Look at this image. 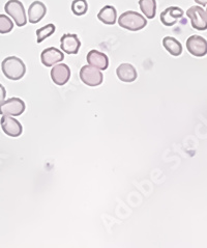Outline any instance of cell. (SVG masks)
Returning <instances> with one entry per match:
<instances>
[{
	"label": "cell",
	"instance_id": "7402d4cb",
	"mask_svg": "<svg viewBox=\"0 0 207 248\" xmlns=\"http://www.w3.org/2000/svg\"><path fill=\"white\" fill-rule=\"evenodd\" d=\"M5 97H6L5 87L2 84H0V104H1L2 102L5 100Z\"/></svg>",
	"mask_w": 207,
	"mask_h": 248
},
{
	"label": "cell",
	"instance_id": "277c9868",
	"mask_svg": "<svg viewBox=\"0 0 207 248\" xmlns=\"http://www.w3.org/2000/svg\"><path fill=\"white\" fill-rule=\"evenodd\" d=\"M25 103L19 98H11L0 104V114L9 116H19L25 111Z\"/></svg>",
	"mask_w": 207,
	"mask_h": 248
},
{
	"label": "cell",
	"instance_id": "603a6c76",
	"mask_svg": "<svg viewBox=\"0 0 207 248\" xmlns=\"http://www.w3.org/2000/svg\"><path fill=\"white\" fill-rule=\"evenodd\" d=\"M195 1L203 6H206V4H207V0H195Z\"/></svg>",
	"mask_w": 207,
	"mask_h": 248
},
{
	"label": "cell",
	"instance_id": "4fadbf2b",
	"mask_svg": "<svg viewBox=\"0 0 207 248\" xmlns=\"http://www.w3.org/2000/svg\"><path fill=\"white\" fill-rule=\"evenodd\" d=\"M86 60L89 65L99 70H107L109 65L108 56L98 50H90L87 54Z\"/></svg>",
	"mask_w": 207,
	"mask_h": 248
},
{
	"label": "cell",
	"instance_id": "7c38bea8",
	"mask_svg": "<svg viewBox=\"0 0 207 248\" xmlns=\"http://www.w3.org/2000/svg\"><path fill=\"white\" fill-rule=\"evenodd\" d=\"M64 60V55L61 50L50 47L45 49L41 54V61L46 67H53L54 64L60 62Z\"/></svg>",
	"mask_w": 207,
	"mask_h": 248
},
{
	"label": "cell",
	"instance_id": "52a82bcc",
	"mask_svg": "<svg viewBox=\"0 0 207 248\" xmlns=\"http://www.w3.org/2000/svg\"><path fill=\"white\" fill-rule=\"evenodd\" d=\"M189 52L196 57H203L207 53V42L200 35H192L186 42Z\"/></svg>",
	"mask_w": 207,
	"mask_h": 248
},
{
	"label": "cell",
	"instance_id": "6da1fadb",
	"mask_svg": "<svg viewBox=\"0 0 207 248\" xmlns=\"http://www.w3.org/2000/svg\"><path fill=\"white\" fill-rule=\"evenodd\" d=\"M1 70L7 79L20 80L25 75L26 67L21 58H18L17 56H9L4 58L2 62Z\"/></svg>",
	"mask_w": 207,
	"mask_h": 248
},
{
	"label": "cell",
	"instance_id": "7a4b0ae2",
	"mask_svg": "<svg viewBox=\"0 0 207 248\" xmlns=\"http://www.w3.org/2000/svg\"><path fill=\"white\" fill-rule=\"evenodd\" d=\"M118 24L128 31H138L147 25V20L141 14L134 11H128L120 15V17L118 18Z\"/></svg>",
	"mask_w": 207,
	"mask_h": 248
},
{
	"label": "cell",
	"instance_id": "ffe728a7",
	"mask_svg": "<svg viewBox=\"0 0 207 248\" xmlns=\"http://www.w3.org/2000/svg\"><path fill=\"white\" fill-rule=\"evenodd\" d=\"M88 11V3L86 0H74L72 2V12L76 16H83Z\"/></svg>",
	"mask_w": 207,
	"mask_h": 248
},
{
	"label": "cell",
	"instance_id": "2e32d148",
	"mask_svg": "<svg viewBox=\"0 0 207 248\" xmlns=\"http://www.w3.org/2000/svg\"><path fill=\"white\" fill-rule=\"evenodd\" d=\"M98 18L106 25H114L117 19L116 9L112 5H106L98 14Z\"/></svg>",
	"mask_w": 207,
	"mask_h": 248
},
{
	"label": "cell",
	"instance_id": "5b68a950",
	"mask_svg": "<svg viewBox=\"0 0 207 248\" xmlns=\"http://www.w3.org/2000/svg\"><path fill=\"white\" fill-rule=\"evenodd\" d=\"M187 16L191 19L192 26L197 31H206L207 13L201 6H192L187 11Z\"/></svg>",
	"mask_w": 207,
	"mask_h": 248
},
{
	"label": "cell",
	"instance_id": "8992f818",
	"mask_svg": "<svg viewBox=\"0 0 207 248\" xmlns=\"http://www.w3.org/2000/svg\"><path fill=\"white\" fill-rule=\"evenodd\" d=\"M80 78L88 86H99L103 83L104 75L101 70L95 69L91 65H84L80 70Z\"/></svg>",
	"mask_w": 207,
	"mask_h": 248
},
{
	"label": "cell",
	"instance_id": "8fae6325",
	"mask_svg": "<svg viewBox=\"0 0 207 248\" xmlns=\"http://www.w3.org/2000/svg\"><path fill=\"white\" fill-rule=\"evenodd\" d=\"M184 12L178 6H170L161 14V22L165 26H173L182 19Z\"/></svg>",
	"mask_w": 207,
	"mask_h": 248
},
{
	"label": "cell",
	"instance_id": "44dd1931",
	"mask_svg": "<svg viewBox=\"0 0 207 248\" xmlns=\"http://www.w3.org/2000/svg\"><path fill=\"white\" fill-rule=\"evenodd\" d=\"M14 23L10 17L5 15H0V33L5 34L13 31Z\"/></svg>",
	"mask_w": 207,
	"mask_h": 248
},
{
	"label": "cell",
	"instance_id": "3957f363",
	"mask_svg": "<svg viewBox=\"0 0 207 248\" xmlns=\"http://www.w3.org/2000/svg\"><path fill=\"white\" fill-rule=\"evenodd\" d=\"M4 11L10 17L14 19L17 26L22 27L26 25L27 18L24 5L19 0H9L4 5Z\"/></svg>",
	"mask_w": 207,
	"mask_h": 248
},
{
	"label": "cell",
	"instance_id": "ac0fdd59",
	"mask_svg": "<svg viewBox=\"0 0 207 248\" xmlns=\"http://www.w3.org/2000/svg\"><path fill=\"white\" fill-rule=\"evenodd\" d=\"M139 6L146 18L153 19L155 17V14H157L155 0H139Z\"/></svg>",
	"mask_w": 207,
	"mask_h": 248
},
{
	"label": "cell",
	"instance_id": "d6986e66",
	"mask_svg": "<svg viewBox=\"0 0 207 248\" xmlns=\"http://www.w3.org/2000/svg\"><path fill=\"white\" fill-rule=\"evenodd\" d=\"M55 25L52 23L38 29L36 31V41H38V43L44 42V40H46L55 32Z\"/></svg>",
	"mask_w": 207,
	"mask_h": 248
},
{
	"label": "cell",
	"instance_id": "9a60e30c",
	"mask_svg": "<svg viewBox=\"0 0 207 248\" xmlns=\"http://www.w3.org/2000/svg\"><path fill=\"white\" fill-rule=\"evenodd\" d=\"M47 7L42 1H34L28 9V20L30 23L36 24L46 16Z\"/></svg>",
	"mask_w": 207,
	"mask_h": 248
},
{
	"label": "cell",
	"instance_id": "e0dca14e",
	"mask_svg": "<svg viewBox=\"0 0 207 248\" xmlns=\"http://www.w3.org/2000/svg\"><path fill=\"white\" fill-rule=\"evenodd\" d=\"M163 46L173 56H179L182 53V45L172 36H166L163 40Z\"/></svg>",
	"mask_w": 207,
	"mask_h": 248
},
{
	"label": "cell",
	"instance_id": "5bb4252c",
	"mask_svg": "<svg viewBox=\"0 0 207 248\" xmlns=\"http://www.w3.org/2000/svg\"><path fill=\"white\" fill-rule=\"evenodd\" d=\"M116 74L118 79L122 82L131 83L134 82L138 77L136 69L131 63H121L116 70Z\"/></svg>",
	"mask_w": 207,
	"mask_h": 248
},
{
	"label": "cell",
	"instance_id": "ba28073f",
	"mask_svg": "<svg viewBox=\"0 0 207 248\" xmlns=\"http://www.w3.org/2000/svg\"><path fill=\"white\" fill-rule=\"evenodd\" d=\"M0 125H1L3 132L11 137H18L23 132V128H22L21 123L9 115L2 116L1 121H0Z\"/></svg>",
	"mask_w": 207,
	"mask_h": 248
},
{
	"label": "cell",
	"instance_id": "9c48e42d",
	"mask_svg": "<svg viewBox=\"0 0 207 248\" xmlns=\"http://www.w3.org/2000/svg\"><path fill=\"white\" fill-rule=\"evenodd\" d=\"M51 78L57 85H64L71 78V69L68 64L59 63L51 70Z\"/></svg>",
	"mask_w": 207,
	"mask_h": 248
},
{
	"label": "cell",
	"instance_id": "30bf717a",
	"mask_svg": "<svg viewBox=\"0 0 207 248\" xmlns=\"http://www.w3.org/2000/svg\"><path fill=\"white\" fill-rule=\"evenodd\" d=\"M81 42L76 33H64L60 39V48L68 54H77Z\"/></svg>",
	"mask_w": 207,
	"mask_h": 248
}]
</instances>
